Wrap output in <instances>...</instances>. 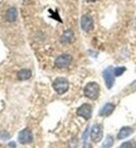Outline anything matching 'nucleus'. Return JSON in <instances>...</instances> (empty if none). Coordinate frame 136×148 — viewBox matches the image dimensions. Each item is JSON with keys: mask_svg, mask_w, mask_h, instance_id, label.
Instances as JSON below:
<instances>
[{"mask_svg": "<svg viewBox=\"0 0 136 148\" xmlns=\"http://www.w3.org/2000/svg\"><path fill=\"white\" fill-rule=\"evenodd\" d=\"M85 97L90 100H97L99 96V85L97 82H89L84 87Z\"/></svg>", "mask_w": 136, "mask_h": 148, "instance_id": "obj_1", "label": "nucleus"}, {"mask_svg": "<svg viewBox=\"0 0 136 148\" xmlns=\"http://www.w3.org/2000/svg\"><path fill=\"white\" fill-rule=\"evenodd\" d=\"M52 87L58 95H64L69 88V82L64 77H58L52 83Z\"/></svg>", "mask_w": 136, "mask_h": 148, "instance_id": "obj_2", "label": "nucleus"}, {"mask_svg": "<svg viewBox=\"0 0 136 148\" xmlns=\"http://www.w3.org/2000/svg\"><path fill=\"white\" fill-rule=\"evenodd\" d=\"M103 78H104V81H105L107 88H112V86L114 85V82H115V76H114L113 67L112 66H109V67H107L105 71H103Z\"/></svg>", "mask_w": 136, "mask_h": 148, "instance_id": "obj_3", "label": "nucleus"}, {"mask_svg": "<svg viewBox=\"0 0 136 148\" xmlns=\"http://www.w3.org/2000/svg\"><path fill=\"white\" fill-rule=\"evenodd\" d=\"M104 136V129L102 124H94L90 131V139L92 142L99 143L103 139Z\"/></svg>", "mask_w": 136, "mask_h": 148, "instance_id": "obj_4", "label": "nucleus"}, {"mask_svg": "<svg viewBox=\"0 0 136 148\" xmlns=\"http://www.w3.org/2000/svg\"><path fill=\"white\" fill-rule=\"evenodd\" d=\"M71 62H72V56L69 54H63L56 59L54 66L58 69H65L70 65Z\"/></svg>", "mask_w": 136, "mask_h": 148, "instance_id": "obj_5", "label": "nucleus"}, {"mask_svg": "<svg viewBox=\"0 0 136 148\" xmlns=\"http://www.w3.org/2000/svg\"><path fill=\"white\" fill-rule=\"evenodd\" d=\"M33 139H34L33 132L29 128H24L18 134V141L20 142V144H29L33 142Z\"/></svg>", "mask_w": 136, "mask_h": 148, "instance_id": "obj_6", "label": "nucleus"}, {"mask_svg": "<svg viewBox=\"0 0 136 148\" xmlns=\"http://www.w3.org/2000/svg\"><path fill=\"white\" fill-rule=\"evenodd\" d=\"M77 114L79 117L84 118L85 120H89L92 116V106L90 104H87V103L83 104L78 108Z\"/></svg>", "mask_w": 136, "mask_h": 148, "instance_id": "obj_7", "label": "nucleus"}, {"mask_svg": "<svg viewBox=\"0 0 136 148\" xmlns=\"http://www.w3.org/2000/svg\"><path fill=\"white\" fill-rule=\"evenodd\" d=\"M81 27L83 31L90 32L93 29V19L89 15H83L81 17Z\"/></svg>", "mask_w": 136, "mask_h": 148, "instance_id": "obj_8", "label": "nucleus"}, {"mask_svg": "<svg viewBox=\"0 0 136 148\" xmlns=\"http://www.w3.org/2000/svg\"><path fill=\"white\" fill-rule=\"evenodd\" d=\"M114 109H115V105H114L113 103H106L105 105L99 109V114L101 117H109L110 114H112Z\"/></svg>", "mask_w": 136, "mask_h": 148, "instance_id": "obj_9", "label": "nucleus"}, {"mask_svg": "<svg viewBox=\"0 0 136 148\" xmlns=\"http://www.w3.org/2000/svg\"><path fill=\"white\" fill-rule=\"evenodd\" d=\"M133 128L130 127V126H124L120 128V130L118 131L117 134V139L118 140H124L127 139L128 137H130L131 134H133Z\"/></svg>", "mask_w": 136, "mask_h": 148, "instance_id": "obj_10", "label": "nucleus"}, {"mask_svg": "<svg viewBox=\"0 0 136 148\" xmlns=\"http://www.w3.org/2000/svg\"><path fill=\"white\" fill-rule=\"evenodd\" d=\"M18 17V11L16 8H10L5 13V19L7 22H15Z\"/></svg>", "mask_w": 136, "mask_h": 148, "instance_id": "obj_11", "label": "nucleus"}, {"mask_svg": "<svg viewBox=\"0 0 136 148\" xmlns=\"http://www.w3.org/2000/svg\"><path fill=\"white\" fill-rule=\"evenodd\" d=\"M17 77H18V79L21 80V81H25V80H29V78L31 77V69H20V71H18Z\"/></svg>", "mask_w": 136, "mask_h": 148, "instance_id": "obj_12", "label": "nucleus"}, {"mask_svg": "<svg viewBox=\"0 0 136 148\" xmlns=\"http://www.w3.org/2000/svg\"><path fill=\"white\" fill-rule=\"evenodd\" d=\"M61 41H62L63 43H70L71 41H73V32L71 31V29L65 31L62 35Z\"/></svg>", "mask_w": 136, "mask_h": 148, "instance_id": "obj_13", "label": "nucleus"}, {"mask_svg": "<svg viewBox=\"0 0 136 148\" xmlns=\"http://www.w3.org/2000/svg\"><path fill=\"white\" fill-rule=\"evenodd\" d=\"M114 144V138L112 136H107L106 140L103 143V147H112Z\"/></svg>", "mask_w": 136, "mask_h": 148, "instance_id": "obj_14", "label": "nucleus"}, {"mask_svg": "<svg viewBox=\"0 0 136 148\" xmlns=\"http://www.w3.org/2000/svg\"><path fill=\"white\" fill-rule=\"evenodd\" d=\"M125 71H126V67H124V66H118V67L113 69V73H114V76H115V77L122 76Z\"/></svg>", "mask_w": 136, "mask_h": 148, "instance_id": "obj_15", "label": "nucleus"}, {"mask_svg": "<svg viewBox=\"0 0 136 148\" xmlns=\"http://www.w3.org/2000/svg\"><path fill=\"white\" fill-rule=\"evenodd\" d=\"M0 139L1 140H7L10 139V134L6 131H1L0 132Z\"/></svg>", "mask_w": 136, "mask_h": 148, "instance_id": "obj_16", "label": "nucleus"}, {"mask_svg": "<svg viewBox=\"0 0 136 148\" xmlns=\"http://www.w3.org/2000/svg\"><path fill=\"white\" fill-rule=\"evenodd\" d=\"M122 148H125V147H132V143L131 142H126V143H122V146H120Z\"/></svg>", "mask_w": 136, "mask_h": 148, "instance_id": "obj_17", "label": "nucleus"}, {"mask_svg": "<svg viewBox=\"0 0 136 148\" xmlns=\"http://www.w3.org/2000/svg\"><path fill=\"white\" fill-rule=\"evenodd\" d=\"M9 146H10V147H16V144H15L14 142H12V143H10V144H9Z\"/></svg>", "mask_w": 136, "mask_h": 148, "instance_id": "obj_18", "label": "nucleus"}, {"mask_svg": "<svg viewBox=\"0 0 136 148\" xmlns=\"http://www.w3.org/2000/svg\"><path fill=\"white\" fill-rule=\"evenodd\" d=\"M87 2H95V1H97V0H86Z\"/></svg>", "mask_w": 136, "mask_h": 148, "instance_id": "obj_19", "label": "nucleus"}]
</instances>
